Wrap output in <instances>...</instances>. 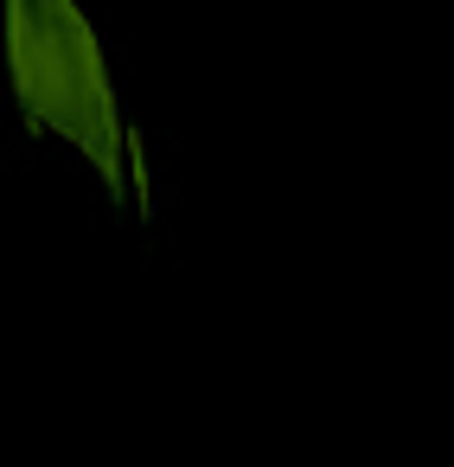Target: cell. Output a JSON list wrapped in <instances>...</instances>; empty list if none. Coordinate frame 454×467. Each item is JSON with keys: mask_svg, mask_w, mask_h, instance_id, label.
I'll list each match as a JSON object with an SVG mask.
<instances>
[{"mask_svg": "<svg viewBox=\"0 0 454 467\" xmlns=\"http://www.w3.org/2000/svg\"><path fill=\"white\" fill-rule=\"evenodd\" d=\"M14 71L39 122L71 135L97 167H122V129L103 58L71 14V0H14Z\"/></svg>", "mask_w": 454, "mask_h": 467, "instance_id": "obj_1", "label": "cell"}]
</instances>
